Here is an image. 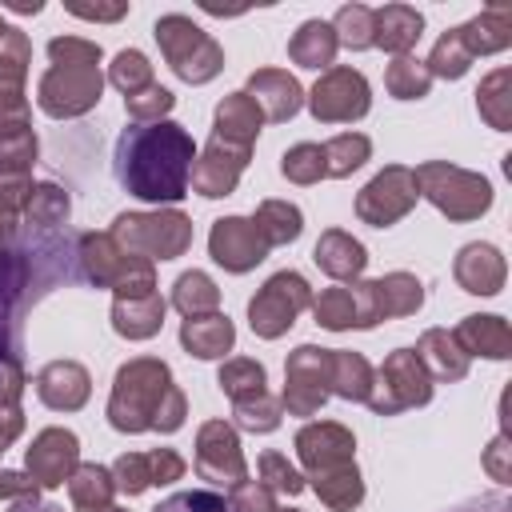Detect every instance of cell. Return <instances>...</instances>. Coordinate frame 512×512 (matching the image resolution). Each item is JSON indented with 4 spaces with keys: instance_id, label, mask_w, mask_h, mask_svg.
<instances>
[{
    "instance_id": "f1b7e54d",
    "label": "cell",
    "mask_w": 512,
    "mask_h": 512,
    "mask_svg": "<svg viewBox=\"0 0 512 512\" xmlns=\"http://www.w3.org/2000/svg\"><path fill=\"white\" fill-rule=\"evenodd\" d=\"M388 88H392V96H400V100L424 96V92H428V72L420 68V60L400 56V60L388 68Z\"/></svg>"
},
{
    "instance_id": "3957f363",
    "label": "cell",
    "mask_w": 512,
    "mask_h": 512,
    "mask_svg": "<svg viewBox=\"0 0 512 512\" xmlns=\"http://www.w3.org/2000/svg\"><path fill=\"white\" fill-rule=\"evenodd\" d=\"M48 56L56 60V68L40 80V108L52 116H76L84 108H92L100 100V48L88 40H52Z\"/></svg>"
},
{
    "instance_id": "7402d4cb",
    "label": "cell",
    "mask_w": 512,
    "mask_h": 512,
    "mask_svg": "<svg viewBox=\"0 0 512 512\" xmlns=\"http://www.w3.org/2000/svg\"><path fill=\"white\" fill-rule=\"evenodd\" d=\"M460 340H468L472 348L484 344V356H508V328L500 324V316H468Z\"/></svg>"
},
{
    "instance_id": "74e56055",
    "label": "cell",
    "mask_w": 512,
    "mask_h": 512,
    "mask_svg": "<svg viewBox=\"0 0 512 512\" xmlns=\"http://www.w3.org/2000/svg\"><path fill=\"white\" fill-rule=\"evenodd\" d=\"M76 16H88V20H116V16H124L128 8L124 4H112V8H72Z\"/></svg>"
},
{
    "instance_id": "f35d334b",
    "label": "cell",
    "mask_w": 512,
    "mask_h": 512,
    "mask_svg": "<svg viewBox=\"0 0 512 512\" xmlns=\"http://www.w3.org/2000/svg\"><path fill=\"white\" fill-rule=\"evenodd\" d=\"M16 512H64V508H56V504H36V496H28Z\"/></svg>"
},
{
    "instance_id": "8992f818",
    "label": "cell",
    "mask_w": 512,
    "mask_h": 512,
    "mask_svg": "<svg viewBox=\"0 0 512 512\" xmlns=\"http://www.w3.org/2000/svg\"><path fill=\"white\" fill-rule=\"evenodd\" d=\"M116 236L124 244H136V248L160 256V260H172L188 244V220L180 212H168V216H120L116 220Z\"/></svg>"
},
{
    "instance_id": "e575fe53",
    "label": "cell",
    "mask_w": 512,
    "mask_h": 512,
    "mask_svg": "<svg viewBox=\"0 0 512 512\" xmlns=\"http://www.w3.org/2000/svg\"><path fill=\"white\" fill-rule=\"evenodd\" d=\"M128 100V112L132 116H160V112H168L176 100H172V92L168 88H160V84H148L144 92H136V96H124Z\"/></svg>"
},
{
    "instance_id": "44dd1931",
    "label": "cell",
    "mask_w": 512,
    "mask_h": 512,
    "mask_svg": "<svg viewBox=\"0 0 512 512\" xmlns=\"http://www.w3.org/2000/svg\"><path fill=\"white\" fill-rule=\"evenodd\" d=\"M316 320H320L324 328H348V324L368 328L364 308L356 304V292H352V288H332V292H324V296L316 300Z\"/></svg>"
},
{
    "instance_id": "4dcf8cb0",
    "label": "cell",
    "mask_w": 512,
    "mask_h": 512,
    "mask_svg": "<svg viewBox=\"0 0 512 512\" xmlns=\"http://www.w3.org/2000/svg\"><path fill=\"white\" fill-rule=\"evenodd\" d=\"M324 156H336V160L328 164V172H332V176H344V172H352V168L364 164V156H368V140L344 132V136H336V140L324 148Z\"/></svg>"
},
{
    "instance_id": "7c38bea8",
    "label": "cell",
    "mask_w": 512,
    "mask_h": 512,
    "mask_svg": "<svg viewBox=\"0 0 512 512\" xmlns=\"http://www.w3.org/2000/svg\"><path fill=\"white\" fill-rule=\"evenodd\" d=\"M420 28H424V20L416 8L388 4V8L372 12V44H384L388 52H404L420 36Z\"/></svg>"
},
{
    "instance_id": "277c9868",
    "label": "cell",
    "mask_w": 512,
    "mask_h": 512,
    "mask_svg": "<svg viewBox=\"0 0 512 512\" xmlns=\"http://www.w3.org/2000/svg\"><path fill=\"white\" fill-rule=\"evenodd\" d=\"M156 40H160L168 64H172L184 80H192V84L212 80V76L220 72V64H224L220 48H216L192 20H184V16H164V20H156Z\"/></svg>"
},
{
    "instance_id": "7a4b0ae2",
    "label": "cell",
    "mask_w": 512,
    "mask_h": 512,
    "mask_svg": "<svg viewBox=\"0 0 512 512\" xmlns=\"http://www.w3.org/2000/svg\"><path fill=\"white\" fill-rule=\"evenodd\" d=\"M172 396H180V392L168 384V368L156 360H136L116 372V392H112L108 416L124 432H140V428L172 432L184 420V404L164 408V400H172Z\"/></svg>"
},
{
    "instance_id": "9a60e30c",
    "label": "cell",
    "mask_w": 512,
    "mask_h": 512,
    "mask_svg": "<svg viewBox=\"0 0 512 512\" xmlns=\"http://www.w3.org/2000/svg\"><path fill=\"white\" fill-rule=\"evenodd\" d=\"M260 132V104L248 96V92H236L228 96L220 108H216V140H252Z\"/></svg>"
},
{
    "instance_id": "52a82bcc",
    "label": "cell",
    "mask_w": 512,
    "mask_h": 512,
    "mask_svg": "<svg viewBox=\"0 0 512 512\" xmlns=\"http://www.w3.org/2000/svg\"><path fill=\"white\" fill-rule=\"evenodd\" d=\"M312 112L316 120H352L368 112V84L352 68H332L312 88Z\"/></svg>"
},
{
    "instance_id": "1f68e13d",
    "label": "cell",
    "mask_w": 512,
    "mask_h": 512,
    "mask_svg": "<svg viewBox=\"0 0 512 512\" xmlns=\"http://www.w3.org/2000/svg\"><path fill=\"white\" fill-rule=\"evenodd\" d=\"M64 216H68V196H64L60 188L44 184V188H36V192H32L28 224H32V220H36V224H56V220H64Z\"/></svg>"
},
{
    "instance_id": "30bf717a",
    "label": "cell",
    "mask_w": 512,
    "mask_h": 512,
    "mask_svg": "<svg viewBox=\"0 0 512 512\" xmlns=\"http://www.w3.org/2000/svg\"><path fill=\"white\" fill-rule=\"evenodd\" d=\"M296 448H300L304 464L320 476V472H328V468H344V464H348V456H352V436H348L344 428H336V424H312V428H304V432L296 436Z\"/></svg>"
},
{
    "instance_id": "f546056e",
    "label": "cell",
    "mask_w": 512,
    "mask_h": 512,
    "mask_svg": "<svg viewBox=\"0 0 512 512\" xmlns=\"http://www.w3.org/2000/svg\"><path fill=\"white\" fill-rule=\"evenodd\" d=\"M468 60H472V52H468V44H464V36H460V28H456V32H448V36L436 44V52H432V72H436V76H460V72L468 68Z\"/></svg>"
},
{
    "instance_id": "4fadbf2b",
    "label": "cell",
    "mask_w": 512,
    "mask_h": 512,
    "mask_svg": "<svg viewBox=\"0 0 512 512\" xmlns=\"http://www.w3.org/2000/svg\"><path fill=\"white\" fill-rule=\"evenodd\" d=\"M36 388L52 408H80L88 400V372L80 364H52L40 372Z\"/></svg>"
},
{
    "instance_id": "d590c367",
    "label": "cell",
    "mask_w": 512,
    "mask_h": 512,
    "mask_svg": "<svg viewBox=\"0 0 512 512\" xmlns=\"http://www.w3.org/2000/svg\"><path fill=\"white\" fill-rule=\"evenodd\" d=\"M260 468H264L268 484H276L280 492H300V488H304V480L296 476V468H288L284 456H276V452H268V456L260 460Z\"/></svg>"
},
{
    "instance_id": "8d00e7d4",
    "label": "cell",
    "mask_w": 512,
    "mask_h": 512,
    "mask_svg": "<svg viewBox=\"0 0 512 512\" xmlns=\"http://www.w3.org/2000/svg\"><path fill=\"white\" fill-rule=\"evenodd\" d=\"M12 492H24V496H36V488H32V480H24V476H16V472H4V476H0V496H12Z\"/></svg>"
},
{
    "instance_id": "e0dca14e",
    "label": "cell",
    "mask_w": 512,
    "mask_h": 512,
    "mask_svg": "<svg viewBox=\"0 0 512 512\" xmlns=\"http://www.w3.org/2000/svg\"><path fill=\"white\" fill-rule=\"evenodd\" d=\"M288 52H292V60L304 64V68H324V64H332V52H336V32H332V24L308 20V24L292 36Z\"/></svg>"
},
{
    "instance_id": "ac0fdd59",
    "label": "cell",
    "mask_w": 512,
    "mask_h": 512,
    "mask_svg": "<svg viewBox=\"0 0 512 512\" xmlns=\"http://www.w3.org/2000/svg\"><path fill=\"white\" fill-rule=\"evenodd\" d=\"M180 340H184V348H192L196 356H224V348H232V324H228V316H192L188 324H184V332H180Z\"/></svg>"
},
{
    "instance_id": "6da1fadb",
    "label": "cell",
    "mask_w": 512,
    "mask_h": 512,
    "mask_svg": "<svg viewBox=\"0 0 512 512\" xmlns=\"http://www.w3.org/2000/svg\"><path fill=\"white\" fill-rule=\"evenodd\" d=\"M192 176V136L180 124H132L116 144V180L140 200H180Z\"/></svg>"
},
{
    "instance_id": "d4e9b609",
    "label": "cell",
    "mask_w": 512,
    "mask_h": 512,
    "mask_svg": "<svg viewBox=\"0 0 512 512\" xmlns=\"http://www.w3.org/2000/svg\"><path fill=\"white\" fill-rule=\"evenodd\" d=\"M336 44H348V48H368L372 44V8L364 4H348L336 12Z\"/></svg>"
},
{
    "instance_id": "484cf974",
    "label": "cell",
    "mask_w": 512,
    "mask_h": 512,
    "mask_svg": "<svg viewBox=\"0 0 512 512\" xmlns=\"http://www.w3.org/2000/svg\"><path fill=\"white\" fill-rule=\"evenodd\" d=\"M316 492L332 504V508H352L360 496H364V488H360V476H356V468H336L332 476H316Z\"/></svg>"
},
{
    "instance_id": "ab89813d",
    "label": "cell",
    "mask_w": 512,
    "mask_h": 512,
    "mask_svg": "<svg viewBox=\"0 0 512 512\" xmlns=\"http://www.w3.org/2000/svg\"><path fill=\"white\" fill-rule=\"evenodd\" d=\"M108 512H116V508H108Z\"/></svg>"
},
{
    "instance_id": "83f0119b",
    "label": "cell",
    "mask_w": 512,
    "mask_h": 512,
    "mask_svg": "<svg viewBox=\"0 0 512 512\" xmlns=\"http://www.w3.org/2000/svg\"><path fill=\"white\" fill-rule=\"evenodd\" d=\"M112 84L124 88L128 96H136V92H144L152 84V64L140 52H120L116 64H112Z\"/></svg>"
},
{
    "instance_id": "d6a6232c",
    "label": "cell",
    "mask_w": 512,
    "mask_h": 512,
    "mask_svg": "<svg viewBox=\"0 0 512 512\" xmlns=\"http://www.w3.org/2000/svg\"><path fill=\"white\" fill-rule=\"evenodd\" d=\"M176 304H180L184 312L212 308V304H216V288H212V280H208V276H200V272L180 276V284H176Z\"/></svg>"
},
{
    "instance_id": "5b68a950",
    "label": "cell",
    "mask_w": 512,
    "mask_h": 512,
    "mask_svg": "<svg viewBox=\"0 0 512 512\" xmlns=\"http://www.w3.org/2000/svg\"><path fill=\"white\" fill-rule=\"evenodd\" d=\"M304 304H308V284H304V276L280 272V276H272V280L260 288V296L248 304V316H252V328H256L260 336H280Z\"/></svg>"
},
{
    "instance_id": "4316f807",
    "label": "cell",
    "mask_w": 512,
    "mask_h": 512,
    "mask_svg": "<svg viewBox=\"0 0 512 512\" xmlns=\"http://www.w3.org/2000/svg\"><path fill=\"white\" fill-rule=\"evenodd\" d=\"M156 512H240V504L228 500V496H220V492L192 488V492H176V496L160 500Z\"/></svg>"
},
{
    "instance_id": "603a6c76",
    "label": "cell",
    "mask_w": 512,
    "mask_h": 512,
    "mask_svg": "<svg viewBox=\"0 0 512 512\" xmlns=\"http://www.w3.org/2000/svg\"><path fill=\"white\" fill-rule=\"evenodd\" d=\"M68 488H72V500H76L80 508H88V512H96V504H104V500L112 496L108 472H104V468H96V464L76 468V476L68 480Z\"/></svg>"
},
{
    "instance_id": "ba28073f",
    "label": "cell",
    "mask_w": 512,
    "mask_h": 512,
    "mask_svg": "<svg viewBox=\"0 0 512 512\" xmlns=\"http://www.w3.org/2000/svg\"><path fill=\"white\" fill-rule=\"evenodd\" d=\"M264 248H268V240L260 236L256 220L232 216V220H220L212 228V256H216V264H224L232 272H244L256 260H264Z\"/></svg>"
},
{
    "instance_id": "5bb4252c",
    "label": "cell",
    "mask_w": 512,
    "mask_h": 512,
    "mask_svg": "<svg viewBox=\"0 0 512 512\" xmlns=\"http://www.w3.org/2000/svg\"><path fill=\"white\" fill-rule=\"evenodd\" d=\"M256 96V104L264 100L268 104V116L272 120H288L296 108H300V84L288 76V72H256L252 84H248Z\"/></svg>"
},
{
    "instance_id": "836d02e7",
    "label": "cell",
    "mask_w": 512,
    "mask_h": 512,
    "mask_svg": "<svg viewBox=\"0 0 512 512\" xmlns=\"http://www.w3.org/2000/svg\"><path fill=\"white\" fill-rule=\"evenodd\" d=\"M320 160H324V148H316V144H300V148H292V152L284 156V176L308 184V180H316V176L324 172Z\"/></svg>"
},
{
    "instance_id": "2e32d148",
    "label": "cell",
    "mask_w": 512,
    "mask_h": 512,
    "mask_svg": "<svg viewBox=\"0 0 512 512\" xmlns=\"http://www.w3.org/2000/svg\"><path fill=\"white\" fill-rule=\"evenodd\" d=\"M408 180H412V176H408L404 168H388L384 176H376V180H372V184L364 188V196H360V212L384 200V208L376 212V220H372V224H388V220H396L400 212H408L412 196H392V192H396V188H404Z\"/></svg>"
},
{
    "instance_id": "ffe728a7",
    "label": "cell",
    "mask_w": 512,
    "mask_h": 512,
    "mask_svg": "<svg viewBox=\"0 0 512 512\" xmlns=\"http://www.w3.org/2000/svg\"><path fill=\"white\" fill-rule=\"evenodd\" d=\"M212 460H224V464H228V472H232L236 480H244V460H240L236 436H232L224 424H208V428L200 432V456H196L200 472H204Z\"/></svg>"
},
{
    "instance_id": "cb8c5ba5",
    "label": "cell",
    "mask_w": 512,
    "mask_h": 512,
    "mask_svg": "<svg viewBox=\"0 0 512 512\" xmlns=\"http://www.w3.org/2000/svg\"><path fill=\"white\" fill-rule=\"evenodd\" d=\"M220 384H224V392H228L236 404L248 400V396H264V368L252 364V360H236V364H228V368L220 372Z\"/></svg>"
},
{
    "instance_id": "d6986e66",
    "label": "cell",
    "mask_w": 512,
    "mask_h": 512,
    "mask_svg": "<svg viewBox=\"0 0 512 512\" xmlns=\"http://www.w3.org/2000/svg\"><path fill=\"white\" fill-rule=\"evenodd\" d=\"M364 248L352 240V236H344V232H328L320 244H316V264L324 268V272H332V276H356L360 268H364Z\"/></svg>"
},
{
    "instance_id": "9c48e42d",
    "label": "cell",
    "mask_w": 512,
    "mask_h": 512,
    "mask_svg": "<svg viewBox=\"0 0 512 512\" xmlns=\"http://www.w3.org/2000/svg\"><path fill=\"white\" fill-rule=\"evenodd\" d=\"M76 468V436L72 432H60V428H48L40 432V440L28 448V472L36 484L52 488V484H64V476Z\"/></svg>"
},
{
    "instance_id": "8fae6325",
    "label": "cell",
    "mask_w": 512,
    "mask_h": 512,
    "mask_svg": "<svg viewBox=\"0 0 512 512\" xmlns=\"http://www.w3.org/2000/svg\"><path fill=\"white\" fill-rule=\"evenodd\" d=\"M184 472L180 456L176 452H152V456H120L116 460V476H120V488L128 492H140L148 484H164V480H176Z\"/></svg>"
}]
</instances>
